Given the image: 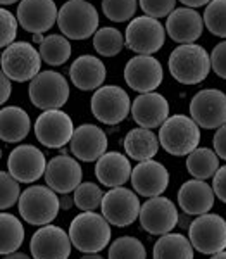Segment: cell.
<instances>
[{
    "label": "cell",
    "mask_w": 226,
    "mask_h": 259,
    "mask_svg": "<svg viewBox=\"0 0 226 259\" xmlns=\"http://www.w3.org/2000/svg\"><path fill=\"white\" fill-rule=\"evenodd\" d=\"M102 214L94 211H83L71 221L69 237L73 245L83 254H99L109 245L111 227Z\"/></svg>",
    "instance_id": "6da1fadb"
},
{
    "label": "cell",
    "mask_w": 226,
    "mask_h": 259,
    "mask_svg": "<svg viewBox=\"0 0 226 259\" xmlns=\"http://www.w3.org/2000/svg\"><path fill=\"white\" fill-rule=\"evenodd\" d=\"M211 56L195 44L179 45L169 56V73L182 85H199L211 71Z\"/></svg>",
    "instance_id": "7a4b0ae2"
},
{
    "label": "cell",
    "mask_w": 226,
    "mask_h": 259,
    "mask_svg": "<svg viewBox=\"0 0 226 259\" xmlns=\"http://www.w3.org/2000/svg\"><path fill=\"white\" fill-rule=\"evenodd\" d=\"M200 126L185 114L169 116L159 130V142L171 156H188L200 144Z\"/></svg>",
    "instance_id": "3957f363"
},
{
    "label": "cell",
    "mask_w": 226,
    "mask_h": 259,
    "mask_svg": "<svg viewBox=\"0 0 226 259\" xmlns=\"http://www.w3.org/2000/svg\"><path fill=\"white\" fill-rule=\"evenodd\" d=\"M18 204L21 218L35 227L50 225L61 211V199L57 197V192L45 185L28 187L21 194Z\"/></svg>",
    "instance_id": "277c9868"
},
{
    "label": "cell",
    "mask_w": 226,
    "mask_h": 259,
    "mask_svg": "<svg viewBox=\"0 0 226 259\" xmlns=\"http://www.w3.org/2000/svg\"><path fill=\"white\" fill-rule=\"evenodd\" d=\"M57 24L66 38L86 40L99 31V12L88 0H68L59 9Z\"/></svg>",
    "instance_id": "5b68a950"
},
{
    "label": "cell",
    "mask_w": 226,
    "mask_h": 259,
    "mask_svg": "<svg viewBox=\"0 0 226 259\" xmlns=\"http://www.w3.org/2000/svg\"><path fill=\"white\" fill-rule=\"evenodd\" d=\"M69 99L68 80L56 71H40L30 83V100L41 111L61 109Z\"/></svg>",
    "instance_id": "8992f818"
},
{
    "label": "cell",
    "mask_w": 226,
    "mask_h": 259,
    "mask_svg": "<svg viewBox=\"0 0 226 259\" xmlns=\"http://www.w3.org/2000/svg\"><path fill=\"white\" fill-rule=\"evenodd\" d=\"M188 239L200 254L214 256L226 249V221L219 214L206 212L188 227Z\"/></svg>",
    "instance_id": "52a82bcc"
},
{
    "label": "cell",
    "mask_w": 226,
    "mask_h": 259,
    "mask_svg": "<svg viewBox=\"0 0 226 259\" xmlns=\"http://www.w3.org/2000/svg\"><path fill=\"white\" fill-rule=\"evenodd\" d=\"M40 50L26 41H14L2 54V73L12 81L24 83L33 80L40 73Z\"/></svg>",
    "instance_id": "ba28073f"
},
{
    "label": "cell",
    "mask_w": 226,
    "mask_h": 259,
    "mask_svg": "<svg viewBox=\"0 0 226 259\" xmlns=\"http://www.w3.org/2000/svg\"><path fill=\"white\" fill-rule=\"evenodd\" d=\"M164 26L150 16H140L135 18L126 28V47L140 56H152L157 50L164 47L166 40Z\"/></svg>",
    "instance_id": "9c48e42d"
},
{
    "label": "cell",
    "mask_w": 226,
    "mask_h": 259,
    "mask_svg": "<svg viewBox=\"0 0 226 259\" xmlns=\"http://www.w3.org/2000/svg\"><path fill=\"white\" fill-rule=\"evenodd\" d=\"M131 100L118 85H106L92 95V114L104 124H118L131 111Z\"/></svg>",
    "instance_id": "30bf717a"
},
{
    "label": "cell",
    "mask_w": 226,
    "mask_h": 259,
    "mask_svg": "<svg viewBox=\"0 0 226 259\" xmlns=\"http://www.w3.org/2000/svg\"><path fill=\"white\" fill-rule=\"evenodd\" d=\"M142 204L137 194L124 187L111 189L104 195L102 200V216L114 227L124 228L135 223L140 218Z\"/></svg>",
    "instance_id": "8fae6325"
},
{
    "label": "cell",
    "mask_w": 226,
    "mask_h": 259,
    "mask_svg": "<svg viewBox=\"0 0 226 259\" xmlns=\"http://www.w3.org/2000/svg\"><path fill=\"white\" fill-rule=\"evenodd\" d=\"M190 116L200 128H221L226 124V95L216 89L197 92L190 102Z\"/></svg>",
    "instance_id": "7c38bea8"
},
{
    "label": "cell",
    "mask_w": 226,
    "mask_h": 259,
    "mask_svg": "<svg viewBox=\"0 0 226 259\" xmlns=\"http://www.w3.org/2000/svg\"><path fill=\"white\" fill-rule=\"evenodd\" d=\"M74 124L68 112L61 109L43 111L35 123V137L49 149H61L74 135Z\"/></svg>",
    "instance_id": "4fadbf2b"
},
{
    "label": "cell",
    "mask_w": 226,
    "mask_h": 259,
    "mask_svg": "<svg viewBox=\"0 0 226 259\" xmlns=\"http://www.w3.org/2000/svg\"><path fill=\"white\" fill-rule=\"evenodd\" d=\"M140 225L150 235H166L178 225V209L173 200L162 197H152L142 204Z\"/></svg>",
    "instance_id": "5bb4252c"
},
{
    "label": "cell",
    "mask_w": 226,
    "mask_h": 259,
    "mask_svg": "<svg viewBox=\"0 0 226 259\" xmlns=\"http://www.w3.org/2000/svg\"><path fill=\"white\" fill-rule=\"evenodd\" d=\"M47 164L43 152L35 145H18L12 149L7 159V169L19 183H33L47 171Z\"/></svg>",
    "instance_id": "9a60e30c"
},
{
    "label": "cell",
    "mask_w": 226,
    "mask_h": 259,
    "mask_svg": "<svg viewBox=\"0 0 226 259\" xmlns=\"http://www.w3.org/2000/svg\"><path fill=\"white\" fill-rule=\"evenodd\" d=\"M71 244V237L61 227L45 225L33 233L30 250L33 259H68Z\"/></svg>",
    "instance_id": "2e32d148"
},
{
    "label": "cell",
    "mask_w": 226,
    "mask_h": 259,
    "mask_svg": "<svg viewBox=\"0 0 226 259\" xmlns=\"http://www.w3.org/2000/svg\"><path fill=\"white\" fill-rule=\"evenodd\" d=\"M162 66L152 56H137L128 61L124 68V80L128 87L140 94L154 92L162 83Z\"/></svg>",
    "instance_id": "e0dca14e"
},
{
    "label": "cell",
    "mask_w": 226,
    "mask_h": 259,
    "mask_svg": "<svg viewBox=\"0 0 226 259\" xmlns=\"http://www.w3.org/2000/svg\"><path fill=\"white\" fill-rule=\"evenodd\" d=\"M59 11L54 0H21L18 21L28 33H45L57 23Z\"/></svg>",
    "instance_id": "ac0fdd59"
},
{
    "label": "cell",
    "mask_w": 226,
    "mask_h": 259,
    "mask_svg": "<svg viewBox=\"0 0 226 259\" xmlns=\"http://www.w3.org/2000/svg\"><path fill=\"white\" fill-rule=\"evenodd\" d=\"M131 185L142 197H159L169 185V171L154 159L138 162L131 173Z\"/></svg>",
    "instance_id": "d6986e66"
},
{
    "label": "cell",
    "mask_w": 226,
    "mask_h": 259,
    "mask_svg": "<svg viewBox=\"0 0 226 259\" xmlns=\"http://www.w3.org/2000/svg\"><path fill=\"white\" fill-rule=\"evenodd\" d=\"M83 169L74 157L56 156L49 161L45 171L47 187L56 190L57 194H69L81 185Z\"/></svg>",
    "instance_id": "ffe728a7"
},
{
    "label": "cell",
    "mask_w": 226,
    "mask_h": 259,
    "mask_svg": "<svg viewBox=\"0 0 226 259\" xmlns=\"http://www.w3.org/2000/svg\"><path fill=\"white\" fill-rule=\"evenodd\" d=\"M133 121L142 128H159L169 118V102L157 92L142 94L131 104Z\"/></svg>",
    "instance_id": "44dd1931"
},
{
    "label": "cell",
    "mask_w": 226,
    "mask_h": 259,
    "mask_svg": "<svg viewBox=\"0 0 226 259\" xmlns=\"http://www.w3.org/2000/svg\"><path fill=\"white\" fill-rule=\"evenodd\" d=\"M107 150V135L95 124H81L71 139V152L79 161H99Z\"/></svg>",
    "instance_id": "7402d4cb"
},
{
    "label": "cell",
    "mask_w": 226,
    "mask_h": 259,
    "mask_svg": "<svg viewBox=\"0 0 226 259\" xmlns=\"http://www.w3.org/2000/svg\"><path fill=\"white\" fill-rule=\"evenodd\" d=\"M204 30V16L192 7H179L174 9L167 16L166 21V31L171 36V40L178 44H194L200 38Z\"/></svg>",
    "instance_id": "603a6c76"
},
{
    "label": "cell",
    "mask_w": 226,
    "mask_h": 259,
    "mask_svg": "<svg viewBox=\"0 0 226 259\" xmlns=\"http://www.w3.org/2000/svg\"><path fill=\"white\" fill-rule=\"evenodd\" d=\"M214 189L206 180H188L178 190V204L188 216H202L214 206Z\"/></svg>",
    "instance_id": "cb8c5ba5"
},
{
    "label": "cell",
    "mask_w": 226,
    "mask_h": 259,
    "mask_svg": "<svg viewBox=\"0 0 226 259\" xmlns=\"http://www.w3.org/2000/svg\"><path fill=\"white\" fill-rule=\"evenodd\" d=\"M133 168L129 159L121 152H106L95 164V177L107 189L123 187L128 180H131Z\"/></svg>",
    "instance_id": "d4e9b609"
},
{
    "label": "cell",
    "mask_w": 226,
    "mask_h": 259,
    "mask_svg": "<svg viewBox=\"0 0 226 259\" xmlns=\"http://www.w3.org/2000/svg\"><path fill=\"white\" fill-rule=\"evenodd\" d=\"M69 76L76 89L90 92L102 87L106 80V66L95 56H79L71 64Z\"/></svg>",
    "instance_id": "484cf974"
},
{
    "label": "cell",
    "mask_w": 226,
    "mask_h": 259,
    "mask_svg": "<svg viewBox=\"0 0 226 259\" xmlns=\"http://www.w3.org/2000/svg\"><path fill=\"white\" fill-rule=\"evenodd\" d=\"M123 145L128 157L135 159L137 162H144L156 157L161 142H159V137L154 135L152 130L140 126L128 132V135L124 137Z\"/></svg>",
    "instance_id": "4316f807"
},
{
    "label": "cell",
    "mask_w": 226,
    "mask_h": 259,
    "mask_svg": "<svg viewBox=\"0 0 226 259\" xmlns=\"http://www.w3.org/2000/svg\"><path fill=\"white\" fill-rule=\"evenodd\" d=\"M31 130L30 116L18 106L4 107L0 112V139L9 144H18L24 140Z\"/></svg>",
    "instance_id": "83f0119b"
},
{
    "label": "cell",
    "mask_w": 226,
    "mask_h": 259,
    "mask_svg": "<svg viewBox=\"0 0 226 259\" xmlns=\"http://www.w3.org/2000/svg\"><path fill=\"white\" fill-rule=\"evenodd\" d=\"M194 249L182 233H166L154 245V259H194Z\"/></svg>",
    "instance_id": "f1b7e54d"
},
{
    "label": "cell",
    "mask_w": 226,
    "mask_h": 259,
    "mask_svg": "<svg viewBox=\"0 0 226 259\" xmlns=\"http://www.w3.org/2000/svg\"><path fill=\"white\" fill-rule=\"evenodd\" d=\"M187 169L197 180H207L214 177L219 169V156L216 150L207 147H199L187 157Z\"/></svg>",
    "instance_id": "f546056e"
},
{
    "label": "cell",
    "mask_w": 226,
    "mask_h": 259,
    "mask_svg": "<svg viewBox=\"0 0 226 259\" xmlns=\"http://www.w3.org/2000/svg\"><path fill=\"white\" fill-rule=\"evenodd\" d=\"M0 254H14L24 240V227L14 214L2 212L0 216Z\"/></svg>",
    "instance_id": "4dcf8cb0"
},
{
    "label": "cell",
    "mask_w": 226,
    "mask_h": 259,
    "mask_svg": "<svg viewBox=\"0 0 226 259\" xmlns=\"http://www.w3.org/2000/svg\"><path fill=\"white\" fill-rule=\"evenodd\" d=\"M40 56L49 66H62L71 57V44L64 35H49L40 44Z\"/></svg>",
    "instance_id": "1f68e13d"
},
{
    "label": "cell",
    "mask_w": 226,
    "mask_h": 259,
    "mask_svg": "<svg viewBox=\"0 0 226 259\" xmlns=\"http://www.w3.org/2000/svg\"><path fill=\"white\" fill-rule=\"evenodd\" d=\"M123 33L116 28H100L94 35V47L104 57H114L118 56L123 49Z\"/></svg>",
    "instance_id": "d6a6232c"
},
{
    "label": "cell",
    "mask_w": 226,
    "mask_h": 259,
    "mask_svg": "<svg viewBox=\"0 0 226 259\" xmlns=\"http://www.w3.org/2000/svg\"><path fill=\"white\" fill-rule=\"evenodd\" d=\"M109 259H147V250L137 237H119L109 247Z\"/></svg>",
    "instance_id": "836d02e7"
},
{
    "label": "cell",
    "mask_w": 226,
    "mask_h": 259,
    "mask_svg": "<svg viewBox=\"0 0 226 259\" xmlns=\"http://www.w3.org/2000/svg\"><path fill=\"white\" fill-rule=\"evenodd\" d=\"M102 190H100L99 185L92 182H85L74 190V206L81 211H95L97 207H102V200H104Z\"/></svg>",
    "instance_id": "e575fe53"
},
{
    "label": "cell",
    "mask_w": 226,
    "mask_h": 259,
    "mask_svg": "<svg viewBox=\"0 0 226 259\" xmlns=\"http://www.w3.org/2000/svg\"><path fill=\"white\" fill-rule=\"evenodd\" d=\"M204 24L212 35L226 38V0H212L206 6Z\"/></svg>",
    "instance_id": "d590c367"
},
{
    "label": "cell",
    "mask_w": 226,
    "mask_h": 259,
    "mask_svg": "<svg viewBox=\"0 0 226 259\" xmlns=\"http://www.w3.org/2000/svg\"><path fill=\"white\" fill-rule=\"evenodd\" d=\"M102 11L114 23H126L137 12V0H102Z\"/></svg>",
    "instance_id": "8d00e7d4"
},
{
    "label": "cell",
    "mask_w": 226,
    "mask_h": 259,
    "mask_svg": "<svg viewBox=\"0 0 226 259\" xmlns=\"http://www.w3.org/2000/svg\"><path fill=\"white\" fill-rule=\"evenodd\" d=\"M21 189L19 182L16 180L9 171H2L0 175V207L2 209H9L21 199Z\"/></svg>",
    "instance_id": "74e56055"
},
{
    "label": "cell",
    "mask_w": 226,
    "mask_h": 259,
    "mask_svg": "<svg viewBox=\"0 0 226 259\" xmlns=\"http://www.w3.org/2000/svg\"><path fill=\"white\" fill-rule=\"evenodd\" d=\"M18 18L12 14L11 11L7 9H2L0 12V45L2 47H9V45L14 44L16 40V35H18Z\"/></svg>",
    "instance_id": "f35d334b"
},
{
    "label": "cell",
    "mask_w": 226,
    "mask_h": 259,
    "mask_svg": "<svg viewBox=\"0 0 226 259\" xmlns=\"http://www.w3.org/2000/svg\"><path fill=\"white\" fill-rule=\"evenodd\" d=\"M140 7L145 12V16L150 18H166L174 11L176 0H140Z\"/></svg>",
    "instance_id": "ab89813d"
},
{
    "label": "cell",
    "mask_w": 226,
    "mask_h": 259,
    "mask_svg": "<svg viewBox=\"0 0 226 259\" xmlns=\"http://www.w3.org/2000/svg\"><path fill=\"white\" fill-rule=\"evenodd\" d=\"M211 64L217 76L226 80V41H221L214 47L211 54Z\"/></svg>",
    "instance_id": "60d3db41"
},
{
    "label": "cell",
    "mask_w": 226,
    "mask_h": 259,
    "mask_svg": "<svg viewBox=\"0 0 226 259\" xmlns=\"http://www.w3.org/2000/svg\"><path fill=\"white\" fill-rule=\"evenodd\" d=\"M212 189H214L216 197L226 204V166H221L212 177Z\"/></svg>",
    "instance_id": "b9f144b4"
},
{
    "label": "cell",
    "mask_w": 226,
    "mask_h": 259,
    "mask_svg": "<svg viewBox=\"0 0 226 259\" xmlns=\"http://www.w3.org/2000/svg\"><path fill=\"white\" fill-rule=\"evenodd\" d=\"M212 145H214V150L217 156H219V159L226 161V124L216 130L214 139H212Z\"/></svg>",
    "instance_id": "7bdbcfd3"
},
{
    "label": "cell",
    "mask_w": 226,
    "mask_h": 259,
    "mask_svg": "<svg viewBox=\"0 0 226 259\" xmlns=\"http://www.w3.org/2000/svg\"><path fill=\"white\" fill-rule=\"evenodd\" d=\"M0 81H2V95H0V102L2 104H6L7 100H9L11 97V92H12V80L7 74H4L2 73V76H0Z\"/></svg>",
    "instance_id": "ee69618b"
},
{
    "label": "cell",
    "mask_w": 226,
    "mask_h": 259,
    "mask_svg": "<svg viewBox=\"0 0 226 259\" xmlns=\"http://www.w3.org/2000/svg\"><path fill=\"white\" fill-rule=\"evenodd\" d=\"M183 6H188L192 9H197V7H202V6H209L212 0H179Z\"/></svg>",
    "instance_id": "f6af8a7d"
},
{
    "label": "cell",
    "mask_w": 226,
    "mask_h": 259,
    "mask_svg": "<svg viewBox=\"0 0 226 259\" xmlns=\"http://www.w3.org/2000/svg\"><path fill=\"white\" fill-rule=\"evenodd\" d=\"M74 204V199L68 197V194H64V197H61V209H69Z\"/></svg>",
    "instance_id": "bcb514c9"
},
{
    "label": "cell",
    "mask_w": 226,
    "mask_h": 259,
    "mask_svg": "<svg viewBox=\"0 0 226 259\" xmlns=\"http://www.w3.org/2000/svg\"><path fill=\"white\" fill-rule=\"evenodd\" d=\"M4 259H31V257L23 252H14V254H9V256H4Z\"/></svg>",
    "instance_id": "7dc6e473"
},
{
    "label": "cell",
    "mask_w": 226,
    "mask_h": 259,
    "mask_svg": "<svg viewBox=\"0 0 226 259\" xmlns=\"http://www.w3.org/2000/svg\"><path fill=\"white\" fill-rule=\"evenodd\" d=\"M79 259H104L100 254H85V256H81Z\"/></svg>",
    "instance_id": "c3c4849f"
},
{
    "label": "cell",
    "mask_w": 226,
    "mask_h": 259,
    "mask_svg": "<svg viewBox=\"0 0 226 259\" xmlns=\"http://www.w3.org/2000/svg\"><path fill=\"white\" fill-rule=\"evenodd\" d=\"M211 259H226V250H223V252H217V254H214Z\"/></svg>",
    "instance_id": "681fc988"
},
{
    "label": "cell",
    "mask_w": 226,
    "mask_h": 259,
    "mask_svg": "<svg viewBox=\"0 0 226 259\" xmlns=\"http://www.w3.org/2000/svg\"><path fill=\"white\" fill-rule=\"evenodd\" d=\"M14 2H18V0H0L2 6H9V4H14Z\"/></svg>",
    "instance_id": "f907efd6"
}]
</instances>
